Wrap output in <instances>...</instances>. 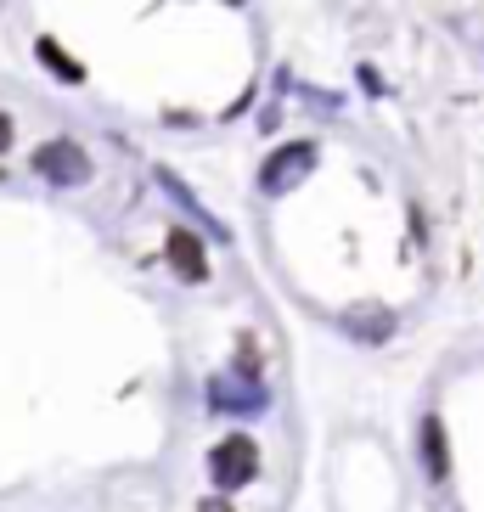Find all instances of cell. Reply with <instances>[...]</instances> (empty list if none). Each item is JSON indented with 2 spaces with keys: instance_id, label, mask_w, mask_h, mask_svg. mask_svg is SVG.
<instances>
[{
  "instance_id": "2",
  "label": "cell",
  "mask_w": 484,
  "mask_h": 512,
  "mask_svg": "<svg viewBox=\"0 0 484 512\" xmlns=\"http://www.w3.org/2000/svg\"><path fill=\"white\" fill-rule=\"evenodd\" d=\"M34 169H40L46 181H57V186H85L91 181V158H85V147H74V141H46V147L34 152Z\"/></svg>"
},
{
  "instance_id": "10",
  "label": "cell",
  "mask_w": 484,
  "mask_h": 512,
  "mask_svg": "<svg viewBox=\"0 0 484 512\" xmlns=\"http://www.w3.org/2000/svg\"><path fill=\"white\" fill-rule=\"evenodd\" d=\"M203 512H231V507H226V501H209V507H203Z\"/></svg>"
},
{
  "instance_id": "7",
  "label": "cell",
  "mask_w": 484,
  "mask_h": 512,
  "mask_svg": "<svg viewBox=\"0 0 484 512\" xmlns=\"http://www.w3.org/2000/svg\"><path fill=\"white\" fill-rule=\"evenodd\" d=\"M40 62H46L57 79H68V85H79V79H85V68H79L68 51H57V40H40Z\"/></svg>"
},
{
  "instance_id": "3",
  "label": "cell",
  "mask_w": 484,
  "mask_h": 512,
  "mask_svg": "<svg viewBox=\"0 0 484 512\" xmlns=\"http://www.w3.org/2000/svg\"><path fill=\"white\" fill-rule=\"evenodd\" d=\"M310 164H316V147H310V141H293V147H282V152L265 158L259 186H265V192H288V186H299L304 175H310Z\"/></svg>"
},
{
  "instance_id": "8",
  "label": "cell",
  "mask_w": 484,
  "mask_h": 512,
  "mask_svg": "<svg viewBox=\"0 0 484 512\" xmlns=\"http://www.w3.org/2000/svg\"><path fill=\"white\" fill-rule=\"evenodd\" d=\"M349 327L366 332V344H383V332H394V316H389V310H355Z\"/></svg>"
},
{
  "instance_id": "1",
  "label": "cell",
  "mask_w": 484,
  "mask_h": 512,
  "mask_svg": "<svg viewBox=\"0 0 484 512\" xmlns=\"http://www.w3.org/2000/svg\"><path fill=\"white\" fill-rule=\"evenodd\" d=\"M209 473L220 490H237V484H248L259 473V445L248 434H226L220 445L209 451Z\"/></svg>"
},
{
  "instance_id": "5",
  "label": "cell",
  "mask_w": 484,
  "mask_h": 512,
  "mask_svg": "<svg viewBox=\"0 0 484 512\" xmlns=\"http://www.w3.org/2000/svg\"><path fill=\"white\" fill-rule=\"evenodd\" d=\"M209 400H214L220 411H259V406H265V394H259V389H242V394H237L231 383H214Z\"/></svg>"
},
{
  "instance_id": "4",
  "label": "cell",
  "mask_w": 484,
  "mask_h": 512,
  "mask_svg": "<svg viewBox=\"0 0 484 512\" xmlns=\"http://www.w3.org/2000/svg\"><path fill=\"white\" fill-rule=\"evenodd\" d=\"M169 265H175V276H181V282H203V276H209L203 242H197L192 231H169Z\"/></svg>"
},
{
  "instance_id": "9",
  "label": "cell",
  "mask_w": 484,
  "mask_h": 512,
  "mask_svg": "<svg viewBox=\"0 0 484 512\" xmlns=\"http://www.w3.org/2000/svg\"><path fill=\"white\" fill-rule=\"evenodd\" d=\"M12 147V119H6V113H0V152Z\"/></svg>"
},
{
  "instance_id": "6",
  "label": "cell",
  "mask_w": 484,
  "mask_h": 512,
  "mask_svg": "<svg viewBox=\"0 0 484 512\" xmlns=\"http://www.w3.org/2000/svg\"><path fill=\"white\" fill-rule=\"evenodd\" d=\"M423 456H428V479H445V467H451L445 462V428L434 417L423 422Z\"/></svg>"
}]
</instances>
